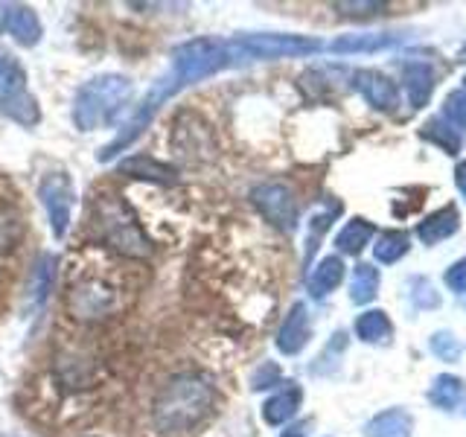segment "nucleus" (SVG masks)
<instances>
[{
  "label": "nucleus",
  "mask_w": 466,
  "mask_h": 437,
  "mask_svg": "<svg viewBox=\"0 0 466 437\" xmlns=\"http://www.w3.org/2000/svg\"><path fill=\"white\" fill-rule=\"evenodd\" d=\"M376 289H379V271L373 266H356L353 277H350V298H353V303L373 300Z\"/></svg>",
  "instance_id": "nucleus-23"
},
{
  "label": "nucleus",
  "mask_w": 466,
  "mask_h": 437,
  "mask_svg": "<svg viewBox=\"0 0 466 437\" xmlns=\"http://www.w3.org/2000/svg\"><path fill=\"white\" fill-rule=\"evenodd\" d=\"M431 347H434V353H437V356H443V359H455V356H458V350H461L455 341H451V335H434Z\"/></svg>",
  "instance_id": "nucleus-30"
},
{
  "label": "nucleus",
  "mask_w": 466,
  "mask_h": 437,
  "mask_svg": "<svg viewBox=\"0 0 466 437\" xmlns=\"http://www.w3.org/2000/svg\"><path fill=\"white\" fill-rule=\"evenodd\" d=\"M335 9H344V15H370L376 9H382V4H339Z\"/></svg>",
  "instance_id": "nucleus-32"
},
{
  "label": "nucleus",
  "mask_w": 466,
  "mask_h": 437,
  "mask_svg": "<svg viewBox=\"0 0 466 437\" xmlns=\"http://www.w3.org/2000/svg\"><path fill=\"white\" fill-rule=\"evenodd\" d=\"M405 87H408V97H411V102L420 108V106H426L429 97H431V87H434V76H431V70L429 65H422V62H414V65H408L405 67Z\"/></svg>",
  "instance_id": "nucleus-19"
},
{
  "label": "nucleus",
  "mask_w": 466,
  "mask_h": 437,
  "mask_svg": "<svg viewBox=\"0 0 466 437\" xmlns=\"http://www.w3.org/2000/svg\"><path fill=\"white\" fill-rule=\"evenodd\" d=\"M405 251H408V239H405V233H400V230L382 233L379 242L373 245V257L379 262H397Z\"/></svg>",
  "instance_id": "nucleus-25"
},
{
  "label": "nucleus",
  "mask_w": 466,
  "mask_h": 437,
  "mask_svg": "<svg viewBox=\"0 0 466 437\" xmlns=\"http://www.w3.org/2000/svg\"><path fill=\"white\" fill-rule=\"evenodd\" d=\"M65 306L70 318L76 320H99L108 312H114L116 306V289L99 277H87V280H79L76 286H70Z\"/></svg>",
  "instance_id": "nucleus-8"
},
{
  "label": "nucleus",
  "mask_w": 466,
  "mask_h": 437,
  "mask_svg": "<svg viewBox=\"0 0 466 437\" xmlns=\"http://www.w3.org/2000/svg\"><path fill=\"white\" fill-rule=\"evenodd\" d=\"M38 198L44 204V210H47L53 237L65 239L67 228H70V218H73V204H76V189H73L70 175H65V172L44 175L41 184H38Z\"/></svg>",
  "instance_id": "nucleus-7"
},
{
  "label": "nucleus",
  "mask_w": 466,
  "mask_h": 437,
  "mask_svg": "<svg viewBox=\"0 0 466 437\" xmlns=\"http://www.w3.org/2000/svg\"><path fill=\"white\" fill-rule=\"evenodd\" d=\"M0 114L24 128L41 123V106L29 94L24 67L4 50H0Z\"/></svg>",
  "instance_id": "nucleus-5"
},
{
  "label": "nucleus",
  "mask_w": 466,
  "mask_h": 437,
  "mask_svg": "<svg viewBox=\"0 0 466 437\" xmlns=\"http://www.w3.org/2000/svg\"><path fill=\"white\" fill-rule=\"evenodd\" d=\"M429 140H434L437 146H443V149L449 152V155H455L458 149H461V137L451 131L449 126H441V123H429L426 126V131H422Z\"/></svg>",
  "instance_id": "nucleus-27"
},
{
  "label": "nucleus",
  "mask_w": 466,
  "mask_h": 437,
  "mask_svg": "<svg viewBox=\"0 0 466 437\" xmlns=\"http://www.w3.org/2000/svg\"><path fill=\"white\" fill-rule=\"evenodd\" d=\"M446 283H449V289H455V291H466V259H461L458 266L449 269Z\"/></svg>",
  "instance_id": "nucleus-31"
},
{
  "label": "nucleus",
  "mask_w": 466,
  "mask_h": 437,
  "mask_svg": "<svg viewBox=\"0 0 466 437\" xmlns=\"http://www.w3.org/2000/svg\"><path fill=\"white\" fill-rule=\"evenodd\" d=\"M233 65V53H230V41H218V38H193V41H187L181 44L178 50L172 53V65L169 70L160 76L155 85H152V91L143 97L140 102V108L135 111V117L126 123V131L120 137H116L111 146H106L99 155V160H106V158H114L120 149H126V146L135 143L146 126L152 123V117L155 111L164 106L167 99H172L178 91H184L187 85H193V82H201V79H208L213 76V73L218 70H225Z\"/></svg>",
  "instance_id": "nucleus-1"
},
{
  "label": "nucleus",
  "mask_w": 466,
  "mask_h": 437,
  "mask_svg": "<svg viewBox=\"0 0 466 437\" xmlns=\"http://www.w3.org/2000/svg\"><path fill=\"white\" fill-rule=\"evenodd\" d=\"M344 280V262L341 257H324L315 266V271L309 274V291L315 298L329 295L332 289H339Z\"/></svg>",
  "instance_id": "nucleus-16"
},
{
  "label": "nucleus",
  "mask_w": 466,
  "mask_h": 437,
  "mask_svg": "<svg viewBox=\"0 0 466 437\" xmlns=\"http://www.w3.org/2000/svg\"><path fill=\"white\" fill-rule=\"evenodd\" d=\"M120 172L128 175V178H140V181H155V184H175L178 175H175L172 167L160 164V160L149 158V155H135L126 158L120 164Z\"/></svg>",
  "instance_id": "nucleus-14"
},
{
  "label": "nucleus",
  "mask_w": 466,
  "mask_h": 437,
  "mask_svg": "<svg viewBox=\"0 0 466 437\" xmlns=\"http://www.w3.org/2000/svg\"><path fill=\"white\" fill-rule=\"evenodd\" d=\"M6 29L21 47H35L41 41V21L26 4H6Z\"/></svg>",
  "instance_id": "nucleus-13"
},
{
  "label": "nucleus",
  "mask_w": 466,
  "mask_h": 437,
  "mask_svg": "<svg viewBox=\"0 0 466 437\" xmlns=\"http://www.w3.org/2000/svg\"><path fill=\"white\" fill-rule=\"evenodd\" d=\"M56 280V257L53 254H41L35 259V269H33V286H29V295H33V303H44L53 289Z\"/></svg>",
  "instance_id": "nucleus-21"
},
{
  "label": "nucleus",
  "mask_w": 466,
  "mask_h": 437,
  "mask_svg": "<svg viewBox=\"0 0 466 437\" xmlns=\"http://www.w3.org/2000/svg\"><path fill=\"white\" fill-rule=\"evenodd\" d=\"M312 335V320H309V310L303 303L291 306V312L286 315V320L280 324V332H277V350L286 356H295L306 347Z\"/></svg>",
  "instance_id": "nucleus-10"
},
{
  "label": "nucleus",
  "mask_w": 466,
  "mask_h": 437,
  "mask_svg": "<svg viewBox=\"0 0 466 437\" xmlns=\"http://www.w3.org/2000/svg\"><path fill=\"white\" fill-rule=\"evenodd\" d=\"M463 85H466V79H463Z\"/></svg>",
  "instance_id": "nucleus-36"
},
{
  "label": "nucleus",
  "mask_w": 466,
  "mask_h": 437,
  "mask_svg": "<svg viewBox=\"0 0 466 437\" xmlns=\"http://www.w3.org/2000/svg\"><path fill=\"white\" fill-rule=\"evenodd\" d=\"M213 385L201 373H178L157 391L152 417L160 434H187L210 414Z\"/></svg>",
  "instance_id": "nucleus-2"
},
{
  "label": "nucleus",
  "mask_w": 466,
  "mask_h": 437,
  "mask_svg": "<svg viewBox=\"0 0 466 437\" xmlns=\"http://www.w3.org/2000/svg\"><path fill=\"white\" fill-rule=\"evenodd\" d=\"M463 58H466V47H463Z\"/></svg>",
  "instance_id": "nucleus-35"
},
{
  "label": "nucleus",
  "mask_w": 466,
  "mask_h": 437,
  "mask_svg": "<svg viewBox=\"0 0 466 437\" xmlns=\"http://www.w3.org/2000/svg\"><path fill=\"white\" fill-rule=\"evenodd\" d=\"M251 201L274 228L291 230L298 225V198L286 184H277V181L259 184L251 189Z\"/></svg>",
  "instance_id": "nucleus-9"
},
{
  "label": "nucleus",
  "mask_w": 466,
  "mask_h": 437,
  "mask_svg": "<svg viewBox=\"0 0 466 437\" xmlns=\"http://www.w3.org/2000/svg\"><path fill=\"white\" fill-rule=\"evenodd\" d=\"M94 218L102 230V239L111 248V251L131 257V259H146L152 257L155 245L146 237V230L140 228L137 216L131 213L128 204L114 196V193H102L94 204Z\"/></svg>",
  "instance_id": "nucleus-4"
},
{
  "label": "nucleus",
  "mask_w": 466,
  "mask_h": 437,
  "mask_svg": "<svg viewBox=\"0 0 466 437\" xmlns=\"http://www.w3.org/2000/svg\"><path fill=\"white\" fill-rule=\"evenodd\" d=\"M24 213L18 208V193L0 196V257L12 254L24 239Z\"/></svg>",
  "instance_id": "nucleus-12"
},
{
  "label": "nucleus",
  "mask_w": 466,
  "mask_h": 437,
  "mask_svg": "<svg viewBox=\"0 0 466 437\" xmlns=\"http://www.w3.org/2000/svg\"><path fill=\"white\" fill-rule=\"evenodd\" d=\"M353 85L356 91L370 102L373 108H382V111H390L397 106V85H393L388 76L376 70H359L353 76Z\"/></svg>",
  "instance_id": "nucleus-11"
},
{
  "label": "nucleus",
  "mask_w": 466,
  "mask_h": 437,
  "mask_svg": "<svg viewBox=\"0 0 466 437\" xmlns=\"http://www.w3.org/2000/svg\"><path fill=\"white\" fill-rule=\"evenodd\" d=\"M6 29V4H0V33Z\"/></svg>",
  "instance_id": "nucleus-33"
},
{
  "label": "nucleus",
  "mask_w": 466,
  "mask_h": 437,
  "mask_svg": "<svg viewBox=\"0 0 466 437\" xmlns=\"http://www.w3.org/2000/svg\"><path fill=\"white\" fill-rule=\"evenodd\" d=\"M393 44V36H344L339 41H332L335 53H361V50H382Z\"/></svg>",
  "instance_id": "nucleus-24"
},
{
  "label": "nucleus",
  "mask_w": 466,
  "mask_h": 437,
  "mask_svg": "<svg viewBox=\"0 0 466 437\" xmlns=\"http://www.w3.org/2000/svg\"><path fill=\"white\" fill-rule=\"evenodd\" d=\"M443 111H446V120L449 123H455L458 128H466V91L449 94Z\"/></svg>",
  "instance_id": "nucleus-28"
},
{
  "label": "nucleus",
  "mask_w": 466,
  "mask_h": 437,
  "mask_svg": "<svg viewBox=\"0 0 466 437\" xmlns=\"http://www.w3.org/2000/svg\"><path fill=\"white\" fill-rule=\"evenodd\" d=\"M131 99V82L120 73H106L79 87L73 99V123L82 131L111 126Z\"/></svg>",
  "instance_id": "nucleus-3"
},
{
  "label": "nucleus",
  "mask_w": 466,
  "mask_h": 437,
  "mask_svg": "<svg viewBox=\"0 0 466 437\" xmlns=\"http://www.w3.org/2000/svg\"><path fill=\"white\" fill-rule=\"evenodd\" d=\"M390 332H393V327H390L388 315H385V312H379V310L364 312V315H359V320H356V335H359L361 341L385 344V341L390 339Z\"/></svg>",
  "instance_id": "nucleus-20"
},
{
  "label": "nucleus",
  "mask_w": 466,
  "mask_h": 437,
  "mask_svg": "<svg viewBox=\"0 0 466 437\" xmlns=\"http://www.w3.org/2000/svg\"><path fill=\"white\" fill-rule=\"evenodd\" d=\"M320 50V41L303 36H239L230 38L233 65L257 62V58H286V56H309Z\"/></svg>",
  "instance_id": "nucleus-6"
},
{
  "label": "nucleus",
  "mask_w": 466,
  "mask_h": 437,
  "mask_svg": "<svg viewBox=\"0 0 466 437\" xmlns=\"http://www.w3.org/2000/svg\"><path fill=\"white\" fill-rule=\"evenodd\" d=\"M373 230L376 228L368 222V218H350L339 237H335V245H339L341 254H359V251H364V245L373 239Z\"/></svg>",
  "instance_id": "nucleus-17"
},
{
  "label": "nucleus",
  "mask_w": 466,
  "mask_h": 437,
  "mask_svg": "<svg viewBox=\"0 0 466 437\" xmlns=\"http://www.w3.org/2000/svg\"><path fill=\"white\" fill-rule=\"evenodd\" d=\"M455 230H458V213H455V208H446V210H437L434 216H429L426 222L417 228V237L422 242L434 245V242L451 237Z\"/></svg>",
  "instance_id": "nucleus-18"
},
{
  "label": "nucleus",
  "mask_w": 466,
  "mask_h": 437,
  "mask_svg": "<svg viewBox=\"0 0 466 437\" xmlns=\"http://www.w3.org/2000/svg\"><path fill=\"white\" fill-rule=\"evenodd\" d=\"M300 400H303V393L295 385L277 391L274 397H268L266 405H262V420H266L268 426H283V422H289L291 417L298 414Z\"/></svg>",
  "instance_id": "nucleus-15"
},
{
  "label": "nucleus",
  "mask_w": 466,
  "mask_h": 437,
  "mask_svg": "<svg viewBox=\"0 0 466 437\" xmlns=\"http://www.w3.org/2000/svg\"><path fill=\"white\" fill-rule=\"evenodd\" d=\"M283 437H303V432L300 429H289V432H283Z\"/></svg>",
  "instance_id": "nucleus-34"
},
{
  "label": "nucleus",
  "mask_w": 466,
  "mask_h": 437,
  "mask_svg": "<svg viewBox=\"0 0 466 437\" xmlns=\"http://www.w3.org/2000/svg\"><path fill=\"white\" fill-rule=\"evenodd\" d=\"M463 393H466V385L461 382V379L443 376V379H437V382H434L431 400L441 405V408H451V405H458L463 400Z\"/></svg>",
  "instance_id": "nucleus-26"
},
{
  "label": "nucleus",
  "mask_w": 466,
  "mask_h": 437,
  "mask_svg": "<svg viewBox=\"0 0 466 437\" xmlns=\"http://www.w3.org/2000/svg\"><path fill=\"white\" fill-rule=\"evenodd\" d=\"M280 379V368L277 364H262V368L254 373V388H268Z\"/></svg>",
  "instance_id": "nucleus-29"
},
{
  "label": "nucleus",
  "mask_w": 466,
  "mask_h": 437,
  "mask_svg": "<svg viewBox=\"0 0 466 437\" xmlns=\"http://www.w3.org/2000/svg\"><path fill=\"white\" fill-rule=\"evenodd\" d=\"M408 432H411V420L405 412H385L368 426V437H408Z\"/></svg>",
  "instance_id": "nucleus-22"
}]
</instances>
